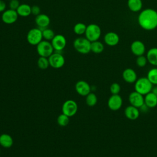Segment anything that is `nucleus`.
<instances>
[{
	"mask_svg": "<svg viewBox=\"0 0 157 157\" xmlns=\"http://www.w3.org/2000/svg\"><path fill=\"white\" fill-rule=\"evenodd\" d=\"M138 23L145 30L155 29L157 27V12L152 9L143 10L139 15Z\"/></svg>",
	"mask_w": 157,
	"mask_h": 157,
	"instance_id": "nucleus-1",
	"label": "nucleus"
},
{
	"mask_svg": "<svg viewBox=\"0 0 157 157\" xmlns=\"http://www.w3.org/2000/svg\"><path fill=\"white\" fill-rule=\"evenodd\" d=\"M153 84L149 81L147 77H140L134 83V91L145 96L151 91Z\"/></svg>",
	"mask_w": 157,
	"mask_h": 157,
	"instance_id": "nucleus-2",
	"label": "nucleus"
},
{
	"mask_svg": "<svg viewBox=\"0 0 157 157\" xmlns=\"http://www.w3.org/2000/svg\"><path fill=\"white\" fill-rule=\"evenodd\" d=\"M91 42L86 37H77L73 42L74 49L81 54H88L91 52Z\"/></svg>",
	"mask_w": 157,
	"mask_h": 157,
	"instance_id": "nucleus-3",
	"label": "nucleus"
},
{
	"mask_svg": "<svg viewBox=\"0 0 157 157\" xmlns=\"http://www.w3.org/2000/svg\"><path fill=\"white\" fill-rule=\"evenodd\" d=\"M101 35V28L96 24L91 23L86 26L85 36L91 42L98 40Z\"/></svg>",
	"mask_w": 157,
	"mask_h": 157,
	"instance_id": "nucleus-4",
	"label": "nucleus"
},
{
	"mask_svg": "<svg viewBox=\"0 0 157 157\" xmlns=\"http://www.w3.org/2000/svg\"><path fill=\"white\" fill-rule=\"evenodd\" d=\"M28 42L31 45H37L42 40V31L39 28H33L29 29L26 35Z\"/></svg>",
	"mask_w": 157,
	"mask_h": 157,
	"instance_id": "nucleus-5",
	"label": "nucleus"
},
{
	"mask_svg": "<svg viewBox=\"0 0 157 157\" xmlns=\"http://www.w3.org/2000/svg\"><path fill=\"white\" fill-rule=\"evenodd\" d=\"M36 50L40 56L46 58H48L54 52L51 42L45 40H42L36 45Z\"/></svg>",
	"mask_w": 157,
	"mask_h": 157,
	"instance_id": "nucleus-6",
	"label": "nucleus"
},
{
	"mask_svg": "<svg viewBox=\"0 0 157 157\" xmlns=\"http://www.w3.org/2000/svg\"><path fill=\"white\" fill-rule=\"evenodd\" d=\"M50 66L55 69L62 67L65 63V59L60 52H53L48 58Z\"/></svg>",
	"mask_w": 157,
	"mask_h": 157,
	"instance_id": "nucleus-7",
	"label": "nucleus"
},
{
	"mask_svg": "<svg viewBox=\"0 0 157 157\" xmlns=\"http://www.w3.org/2000/svg\"><path fill=\"white\" fill-rule=\"evenodd\" d=\"M78 105L77 102L74 100H67L62 105L63 113L68 116L69 117L74 116L77 112Z\"/></svg>",
	"mask_w": 157,
	"mask_h": 157,
	"instance_id": "nucleus-8",
	"label": "nucleus"
},
{
	"mask_svg": "<svg viewBox=\"0 0 157 157\" xmlns=\"http://www.w3.org/2000/svg\"><path fill=\"white\" fill-rule=\"evenodd\" d=\"M55 51L60 52L66 46L67 40L66 37L60 34H56L53 39L50 41Z\"/></svg>",
	"mask_w": 157,
	"mask_h": 157,
	"instance_id": "nucleus-9",
	"label": "nucleus"
},
{
	"mask_svg": "<svg viewBox=\"0 0 157 157\" xmlns=\"http://www.w3.org/2000/svg\"><path fill=\"white\" fill-rule=\"evenodd\" d=\"M18 15L17 10H12L10 9H6L4 12H2L1 15L2 21L7 25L13 24L16 22L18 20Z\"/></svg>",
	"mask_w": 157,
	"mask_h": 157,
	"instance_id": "nucleus-10",
	"label": "nucleus"
},
{
	"mask_svg": "<svg viewBox=\"0 0 157 157\" xmlns=\"http://www.w3.org/2000/svg\"><path fill=\"white\" fill-rule=\"evenodd\" d=\"M123 105V99L118 94H112L107 101L109 108L113 111L118 110Z\"/></svg>",
	"mask_w": 157,
	"mask_h": 157,
	"instance_id": "nucleus-11",
	"label": "nucleus"
},
{
	"mask_svg": "<svg viewBox=\"0 0 157 157\" xmlns=\"http://www.w3.org/2000/svg\"><path fill=\"white\" fill-rule=\"evenodd\" d=\"M128 100L130 105L139 109L144 104V95L139 93L136 91H134L129 94L128 96Z\"/></svg>",
	"mask_w": 157,
	"mask_h": 157,
	"instance_id": "nucleus-12",
	"label": "nucleus"
},
{
	"mask_svg": "<svg viewBox=\"0 0 157 157\" xmlns=\"http://www.w3.org/2000/svg\"><path fill=\"white\" fill-rule=\"evenodd\" d=\"M75 88L77 93L82 96H86L91 92V90L90 85L84 80L78 81L75 85Z\"/></svg>",
	"mask_w": 157,
	"mask_h": 157,
	"instance_id": "nucleus-13",
	"label": "nucleus"
},
{
	"mask_svg": "<svg viewBox=\"0 0 157 157\" xmlns=\"http://www.w3.org/2000/svg\"><path fill=\"white\" fill-rule=\"evenodd\" d=\"M35 23L39 29L41 30L48 28L50 23L49 17L45 13H40L35 18Z\"/></svg>",
	"mask_w": 157,
	"mask_h": 157,
	"instance_id": "nucleus-14",
	"label": "nucleus"
},
{
	"mask_svg": "<svg viewBox=\"0 0 157 157\" xmlns=\"http://www.w3.org/2000/svg\"><path fill=\"white\" fill-rule=\"evenodd\" d=\"M130 48L131 52L137 56L144 55L145 52V46L144 44L140 40L134 41L131 44Z\"/></svg>",
	"mask_w": 157,
	"mask_h": 157,
	"instance_id": "nucleus-15",
	"label": "nucleus"
},
{
	"mask_svg": "<svg viewBox=\"0 0 157 157\" xmlns=\"http://www.w3.org/2000/svg\"><path fill=\"white\" fill-rule=\"evenodd\" d=\"M124 113L128 119L130 120H136L140 115V110L139 108L130 105L125 108Z\"/></svg>",
	"mask_w": 157,
	"mask_h": 157,
	"instance_id": "nucleus-16",
	"label": "nucleus"
},
{
	"mask_svg": "<svg viewBox=\"0 0 157 157\" xmlns=\"http://www.w3.org/2000/svg\"><path fill=\"white\" fill-rule=\"evenodd\" d=\"M123 80L128 83H134L137 79V75L136 71L131 68L125 69L122 73Z\"/></svg>",
	"mask_w": 157,
	"mask_h": 157,
	"instance_id": "nucleus-17",
	"label": "nucleus"
},
{
	"mask_svg": "<svg viewBox=\"0 0 157 157\" xmlns=\"http://www.w3.org/2000/svg\"><path fill=\"white\" fill-rule=\"evenodd\" d=\"M104 42L109 46H115L117 45L120 40L118 35L114 32H109L106 33L104 37Z\"/></svg>",
	"mask_w": 157,
	"mask_h": 157,
	"instance_id": "nucleus-18",
	"label": "nucleus"
},
{
	"mask_svg": "<svg viewBox=\"0 0 157 157\" xmlns=\"http://www.w3.org/2000/svg\"><path fill=\"white\" fill-rule=\"evenodd\" d=\"M144 104L149 108H155L157 105V96L151 91L144 96Z\"/></svg>",
	"mask_w": 157,
	"mask_h": 157,
	"instance_id": "nucleus-19",
	"label": "nucleus"
},
{
	"mask_svg": "<svg viewBox=\"0 0 157 157\" xmlns=\"http://www.w3.org/2000/svg\"><path fill=\"white\" fill-rule=\"evenodd\" d=\"M18 16L22 17H27L31 14V6L28 4H20L17 9Z\"/></svg>",
	"mask_w": 157,
	"mask_h": 157,
	"instance_id": "nucleus-20",
	"label": "nucleus"
},
{
	"mask_svg": "<svg viewBox=\"0 0 157 157\" xmlns=\"http://www.w3.org/2000/svg\"><path fill=\"white\" fill-rule=\"evenodd\" d=\"M148 62L153 66H157V48L153 47L149 49L147 52V56Z\"/></svg>",
	"mask_w": 157,
	"mask_h": 157,
	"instance_id": "nucleus-21",
	"label": "nucleus"
},
{
	"mask_svg": "<svg viewBox=\"0 0 157 157\" xmlns=\"http://www.w3.org/2000/svg\"><path fill=\"white\" fill-rule=\"evenodd\" d=\"M13 140L11 136L8 134H2L0 135V145L4 148H10L12 146Z\"/></svg>",
	"mask_w": 157,
	"mask_h": 157,
	"instance_id": "nucleus-22",
	"label": "nucleus"
},
{
	"mask_svg": "<svg viewBox=\"0 0 157 157\" xmlns=\"http://www.w3.org/2000/svg\"><path fill=\"white\" fill-rule=\"evenodd\" d=\"M128 6L132 12H139L142 7V0H128Z\"/></svg>",
	"mask_w": 157,
	"mask_h": 157,
	"instance_id": "nucleus-23",
	"label": "nucleus"
},
{
	"mask_svg": "<svg viewBox=\"0 0 157 157\" xmlns=\"http://www.w3.org/2000/svg\"><path fill=\"white\" fill-rule=\"evenodd\" d=\"M104 49V46L103 44L99 41L96 40L94 42H91V51L94 53L99 54L103 52Z\"/></svg>",
	"mask_w": 157,
	"mask_h": 157,
	"instance_id": "nucleus-24",
	"label": "nucleus"
},
{
	"mask_svg": "<svg viewBox=\"0 0 157 157\" xmlns=\"http://www.w3.org/2000/svg\"><path fill=\"white\" fill-rule=\"evenodd\" d=\"M86 25L83 23H76L73 28V31L74 33L78 36H82V34H85V31L86 29Z\"/></svg>",
	"mask_w": 157,
	"mask_h": 157,
	"instance_id": "nucleus-25",
	"label": "nucleus"
},
{
	"mask_svg": "<svg viewBox=\"0 0 157 157\" xmlns=\"http://www.w3.org/2000/svg\"><path fill=\"white\" fill-rule=\"evenodd\" d=\"M147 77L153 85H157V68L154 67L149 70L147 73Z\"/></svg>",
	"mask_w": 157,
	"mask_h": 157,
	"instance_id": "nucleus-26",
	"label": "nucleus"
},
{
	"mask_svg": "<svg viewBox=\"0 0 157 157\" xmlns=\"http://www.w3.org/2000/svg\"><path fill=\"white\" fill-rule=\"evenodd\" d=\"M42 36H43V39L48 41H51L55 36L56 35L55 34V32L50 28H47L42 30Z\"/></svg>",
	"mask_w": 157,
	"mask_h": 157,
	"instance_id": "nucleus-27",
	"label": "nucleus"
},
{
	"mask_svg": "<svg viewBox=\"0 0 157 157\" xmlns=\"http://www.w3.org/2000/svg\"><path fill=\"white\" fill-rule=\"evenodd\" d=\"M86 104L90 107L94 106L98 102V98L94 93H90L86 96Z\"/></svg>",
	"mask_w": 157,
	"mask_h": 157,
	"instance_id": "nucleus-28",
	"label": "nucleus"
},
{
	"mask_svg": "<svg viewBox=\"0 0 157 157\" xmlns=\"http://www.w3.org/2000/svg\"><path fill=\"white\" fill-rule=\"evenodd\" d=\"M37 64L38 67L40 69H46L50 66L48 58L46 57H43V56H40L38 58Z\"/></svg>",
	"mask_w": 157,
	"mask_h": 157,
	"instance_id": "nucleus-29",
	"label": "nucleus"
},
{
	"mask_svg": "<svg viewBox=\"0 0 157 157\" xmlns=\"http://www.w3.org/2000/svg\"><path fill=\"white\" fill-rule=\"evenodd\" d=\"M69 122V117L64 113L60 114L57 118V123L61 126H66Z\"/></svg>",
	"mask_w": 157,
	"mask_h": 157,
	"instance_id": "nucleus-30",
	"label": "nucleus"
},
{
	"mask_svg": "<svg viewBox=\"0 0 157 157\" xmlns=\"http://www.w3.org/2000/svg\"><path fill=\"white\" fill-rule=\"evenodd\" d=\"M147 62H148V61H147V57L144 55H140V56H137L136 61V64L140 67H145L146 66Z\"/></svg>",
	"mask_w": 157,
	"mask_h": 157,
	"instance_id": "nucleus-31",
	"label": "nucleus"
},
{
	"mask_svg": "<svg viewBox=\"0 0 157 157\" xmlns=\"http://www.w3.org/2000/svg\"><path fill=\"white\" fill-rule=\"evenodd\" d=\"M121 91V86L118 83H113L110 86V91L112 94H118Z\"/></svg>",
	"mask_w": 157,
	"mask_h": 157,
	"instance_id": "nucleus-32",
	"label": "nucleus"
},
{
	"mask_svg": "<svg viewBox=\"0 0 157 157\" xmlns=\"http://www.w3.org/2000/svg\"><path fill=\"white\" fill-rule=\"evenodd\" d=\"M20 5V3L18 0H10V1H9V9H10L17 10V9H18V7H19Z\"/></svg>",
	"mask_w": 157,
	"mask_h": 157,
	"instance_id": "nucleus-33",
	"label": "nucleus"
},
{
	"mask_svg": "<svg viewBox=\"0 0 157 157\" xmlns=\"http://www.w3.org/2000/svg\"><path fill=\"white\" fill-rule=\"evenodd\" d=\"M40 13V8L39 6L37 5H34L31 6V14H33L34 16H37L39 15Z\"/></svg>",
	"mask_w": 157,
	"mask_h": 157,
	"instance_id": "nucleus-34",
	"label": "nucleus"
},
{
	"mask_svg": "<svg viewBox=\"0 0 157 157\" xmlns=\"http://www.w3.org/2000/svg\"><path fill=\"white\" fill-rule=\"evenodd\" d=\"M6 3L4 0H0V12H3L6 10Z\"/></svg>",
	"mask_w": 157,
	"mask_h": 157,
	"instance_id": "nucleus-35",
	"label": "nucleus"
},
{
	"mask_svg": "<svg viewBox=\"0 0 157 157\" xmlns=\"http://www.w3.org/2000/svg\"><path fill=\"white\" fill-rule=\"evenodd\" d=\"M148 109H149V108H148L145 104H144L139 108V110H140L141 112H144V113L147 112V111H148Z\"/></svg>",
	"mask_w": 157,
	"mask_h": 157,
	"instance_id": "nucleus-36",
	"label": "nucleus"
},
{
	"mask_svg": "<svg viewBox=\"0 0 157 157\" xmlns=\"http://www.w3.org/2000/svg\"><path fill=\"white\" fill-rule=\"evenodd\" d=\"M151 92L157 96V85L155 86H153L152 90H151Z\"/></svg>",
	"mask_w": 157,
	"mask_h": 157,
	"instance_id": "nucleus-37",
	"label": "nucleus"
},
{
	"mask_svg": "<svg viewBox=\"0 0 157 157\" xmlns=\"http://www.w3.org/2000/svg\"><path fill=\"white\" fill-rule=\"evenodd\" d=\"M7 1H10V0H7Z\"/></svg>",
	"mask_w": 157,
	"mask_h": 157,
	"instance_id": "nucleus-38",
	"label": "nucleus"
}]
</instances>
